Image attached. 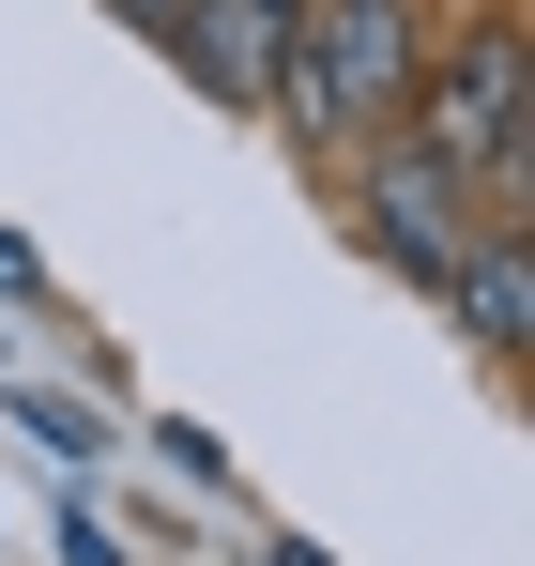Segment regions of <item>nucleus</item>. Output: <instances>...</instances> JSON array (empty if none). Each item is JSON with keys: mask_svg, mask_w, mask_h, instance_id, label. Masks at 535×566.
<instances>
[{"mask_svg": "<svg viewBox=\"0 0 535 566\" xmlns=\"http://www.w3.org/2000/svg\"><path fill=\"white\" fill-rule=\"evenodd\" d=\"M413 77H429L413 0H306L291 77H275V123H291L306 154H337V138H382V123L413 107Z\"/></svg>", "mask_w": 535, "mask_h": 566, "instance_id": "obj_1", "label": "nucleus"}, {"mask_svg": "<svg viewBox=\"0 0 535 566\" xmlns=\"http://www.w3.org/2000/svg\"><path fill=\"white\" fill-rule=\"evenodd\" d=\"M15 429H31V444H46L62 474H77V460H107V444H92V413H77V398H15Z\"/></svg>", "mask_w": 535, "mask_h": 566, "instance_id": "obj_6", "label": "nucleus"}, {"mask_svg": "<svg viewBox=\"0 0 535 566\" xmlns=\"http://www.w3.org/2000/svg\"><path fill=\"white\" fill-rule=\"evenodd\" d=\"M107 15H138V31H169V0H107Z\"/></svg>", "mask_w": 535, "mask_h": 566, "instance_id": "obj_8", "label": "nucleus"}, {"mask_svg": "<svg viewBox=\"0 0 535 566\" xmlns=\"http://www.w3.org/2000/svg\"><path fill=\"white\" fill-rule=\"evenodd\" d=\"M275 566H337V552H306V536H291V552H275Z\"/></svg>", "mask_w": 535, "mask_h": 566, "instance_id": "obj_9", "label": "nucleus"}, {"mask_svg": "<svg viewBox=\"0 0 535 566\" xmlns=\"http://www.w3.org/2000/svg\"><path fill=\"white\" fill-rule=\"evenodd\" d=\"M291 31H306V0H169V46H183V77L214 107H275Z\"/></svg>", "mask_w": 535, "mask_h": 566, "instance_id": "obj_4", "label": "nucleus"}, {"mask_svg": "<svg viewBox=\"0 0 535 566\" xmlns=\"http://www.w3.org/2000/svg\"><path fill=\"white\" fill-rule=\"evenodd\" d=\"M444 306H459L474 353H521V337H535V261H521V230H474V245L444 261Z\"/></svg>", "mask_w": 535, "mask_h": 566, "instance_id": "obj_5", "label": "nucleus"}, {"mask_svg": "<svg viewBox=\"0 0 535 566\" xmlns=\"http://www.w3.org/2000/svg\"><path fill=\"white\" fill-rule=\"evenodd\" d=\"M367 245H382L398 276H429V291H444V261L474 245V185H459L429 138H398V154L367 169Z\"/></svg>", "mask_w": 535, "mask_h": 566, "instance_id": "obj_3", "label": "nucleus"}, {"mask_svg": "<svg viewBox=\"0 0 535 566\" xmlns=\"http://www.w3.org/2000/svg\"><path fill=\"white\" fill-rule=\"evenodd\" d=\"M521 93H535V77H521V31H505V15H490V31L459 46L444 77H413V107H429V154H444V169L490 199V214H521V185H535Z\"/></svg>", "mask_w": 535, "mask_h": 566, "instance_id": "obj_2", "label": "nucleus"}, {"mask_svg": "<svg viewBox=\"0 0 535 566\" xmlns=\"http://www.w3.org/2000/svg\"><path fill=\"white\" fill-rule=\"evenodd\" d=\"M154 444H169V474H183V490H230V444H214V429H183V413H169Z\"/></svg>", "mask_w": 535, "mask_h": 566, "instance_id": "obj_7", "label": "nucleus"}]
</instances>
